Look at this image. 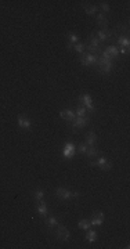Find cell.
<instances>
[{"label":"cell","instance_id":"cell-1","mask_svg":"<svg viewBox=\"0 0 130 249\" xmlns=\"http://www.w3.org/2000/svg\"><path fill=\"white\" fill-rule=\"evenodd\" d=\"M55 195H57L60 199H63V201H68V199H71V198L79 196L80 192L79 191H71V190L64 188V187H58V188L55 190Z\"/></svg>","mask_w":130,"mask_h":249},{"label":"cell","instance_id":"cell-2","mask_svg":"<svg viewBox=\"0 0 130 249\" xmlns=\"http://www.w3.org/2000/svg\"><path fill=\"white\" fill-rule=\"evenodd\" d=\"M80 62L86 67H90V65H97L98 62V55H93L90 53H83L82 57H80Z\"/></svg>","mask_w":130,"mask_h":249},{"label":"cell","instance_id":"cell-3","mask_svg":"<svg viewBox=\"0 0 130 249\" xmlns=\"http://www.w3.org/2000/svg\"><path fill=\"white\" fill-rule=\"evenodd\" d=\"M55 237H57V239H60V241L67 242V241H69V238H71V233L65 226H57Z\"/></svg>","mask_w":130,"mask_h":249},{"label":"cell","instance_id":"cell-4","mask_svg":"<svg viewBox=\"0 0 130 249\" xmlns=\"http://www.w3.org/2000/svg\"><path fill=\"white\" fill-rule=\"evenodd\" d=\"M89 122H90V118H89V116H76V118L72 121V127H73V130L76 131L78 129L85 127Z\"/></svg>","mask_w":130,"mask_h":249},{"label":"cell","instance_id":"cell-5","mask_svg":"<svg viewBox=\"0 0 130 249\" xmlns=\"http://www.w3.org/2000/svg\"><path fill=\"white\" fill-rule=\"evenodd\" d=\"M95 36L98 38V40L100 42H107V40H111L114 36V32L112 30H109L108 28H104V29H100L95 32Z\"/></svg>","mask_w":130,"mask_h":249},{"label":"cell","instance_id":"cell-6","mask_svg":"<svg viewBox=\"0 0 130 249\" xmlns=\"http://www.w3.org/2000/svg\"><path fill=\"white\" fill-rule=\"evenodd\" d=\"M78 101L83 104L86 109L89 111H94V105H93V101H91V97L89 94H83V96H79L78 97Z\"/></svg>","mask_w":130,"mask_h":249},{"label":"cell","instance_id":"cell-7","mask_svg":"<svg viewBox=\"0 0 130 249\" xmlns=\"http://www.w3.org/2000/svg\"><path fill=\"white\" fill-rule=\"evenodd\" d=\"M103 221H104V213L103 212H94L93 213V217H91V220H90V224L91 226H101L103 224Z\"/></svg>","mask_w":130,"mask_h":249},{"label":"cell","instance_id":"cell-8","mask_svg":"<svg viewBox=\"0 0 130 249\" xmlns=\"http://www.w3.org/2000/svg\"><path fill=\"white\" fill-rule=\"evenodd\" d=\"M76 152V147H75V144H72V143H67L64 145V156L65 158H72L73 156V154Z\"/></svg>","mask_w":130,"mask_h":249},{"label":"cell","instance_id":"cell-9","mask_svg":"<svg viewBox=\"0 0 130 249\" xmlns=\"http://www.w3.org/2000/svg\"><path fill=\"white\" fill-rule=\"evenodd\" d=\"M18 126H20L21 129H25V130H29V129L32 127V122H30L28 118H25V116L20 115V116H18Z\"/></svg>","mask_w":130,"mask_h":249},{"label":"cell","instance_id":"cell-10","mask_svg":"<svg viewBox=\"0 0 130 249\" xmlns=\"http://www.w3.org/2000/svg\"><path fill=\"white\" fill-rule=\"evenodd\" d=\"M60 116L63 119H65V121H71L72 122L73 119L76 118V115H75V111H72V109H63L60 112Z\"/></svg>","mask_w":130,"mask_h":249},{"label":"cell","instance_id":"cell-11","mask_svg":"<svg viewBox=\"0 0 130 249\" xmlns=\"http://www.w3.org/2000/svg\"><path fill=\"white\" fill-rule=\"evenodd\" d=\"M104 53L107 55H109L111 58H116L118 55H119V51H118L116 46H108V47L104 50Z\"/></svg>","mask_w":130,"mask_h":249},{"label":"cell","instance_id":"cell-12","mask_svg":"<svg viewBox=\"0 0 130 249\" xmlns=\"http://www.w3.org/2000/svg\"><path fill=\"white\" fill-rule=\"evenodd\" d=\"M95 141H97V136H95L94 131H89L87 134H86V144H87L89 147H93L95 144Z\"/></svg>","mask_w":130,"mask_h":249},{"label":"cell","instance_id":"cell-13","mask_svg":"<svg viewBox=\"0 0 130 249\" xmlns=\"http://www.w3.org/2000/svg\"><path fill=\"white\" fill-rule=\"evenodd\" d=\"M89 46H90L91 48H95V50H100V40H98V38L93 33L90 35V43H89Z\"/></svg>","mask_w":130,"mask_h":249},{"label":"cell","instance_id":"cell-14","mask_svg":"<svg viewBox=\"0 0 130 249\" xmlns=\"http://www.w3.org/2000/svg\"><path fill=\"white\" fill-rule=\"evenodd\" d=\"M118 44H119V47H125V48H129L130 46V40L129 38H126V36H119L118 38Z\"/></svg>","mask_w":130,"mask_h":249},{"label":"cell","instance_id":"cell-15","mask_svg":"<svg viewBox=\"0 0 130 249\" xmlns=\"http://www.w3.org/2000/svg\"><path fill=\"white\" fill-rule=\"evenodd\" d=\"M86 241H89V242H94L95 239H97V231H94V230H86Z\"/></svg>","mask_w":130,"mask_h":249},{"label":"cell","instance_id":"cell-16","mask_svg":"<svg viewBox=\"0 0 130 249\" xmlns=\"http://www.w3.org/2000/svg\"><path fill=\"white\" fill-rule=\"evenodd\" d=\"M97 24L103 26V29H104V28H108V20H107V17H105L104 14H97Z\"/></svg>","mask_w":130,"mask_h":249},{"label":"cell","instance_id":"cell-17","mask_svg":"<svg viewBox=\"0 0 130 249\" xmlns=\"http://www.w3.org/2000/svg\"><path fill=\"white\" fill-rule=\"evenodd\" d=\"M38 212L40 216H47V206L43 201H39V205H38Z\"/></svg>","mask_w":130,"mask_h":249},{"label":"cell","instance_id":"cell-18","mask_svg":"<svg viewBox=\"0 0 130 249\" xmlns=\"http://www.w3.org/2000/svg\"><path fill=\"white\" fill-rule=\"evenodd\" d=\"M43 196H44V190L43 188H36L35 192H33V198L39 202V201H43Z\"/></svg>","mask_w":130,"mask_h":249},{"label":"cell","instance_id":"cell-19","mask_svg":"<svg viewBox=\"0 0 130 249\" xmlns=\"http://www.w3.org/2000/svg\"><path fill=\"white\" fill-rule=\"evenodd\" d=\"M86 155L89 156V159L95 158V156L98 155V150L95 148V147H89V148H87V151H86Z\"/></svg>","mask_w":130,"mask_h":249},{"label":"cell","instance_id":"cell-20","mask_svg":"<svg viewBox=\"0 0 130 249\" xmlns=\"http://www.w3.org/2000/svg\"><path fill=\"white\" fill-rule=\"evenodd\" d=\"M73 50H75L76 53L83 54L86 51V44H85V43H79V42L75 43V44H73Z\"/></svg>","mask_w":130,"mask_h":249},{"label":"cell","instance_id":"cell-21","mask_svg":"<svg viewBox=\"0 0 130 249\" xmlns=\"http://www.w3.org/2000/svg\"><path fill=\"white\" fill-rule=\"evenodd\" d=\"M78 226H79V228H82V230H89L91 224H90V220L89 219H83L78 223Z\"/></svg>","mask_w":130,"mask_h":249},{"label":"cell","instance_id":"cell-22","mask_svg":"<svg viewBox=\"0 0 130 249\" xmlns=\"http://www.w3.org/2000/svg\"><path fill=\"white\" fill-rule=\"evenodd\" d=\"M97 10H98L97 6H85V11L87 15H94L97 13Z\"/></svg>","mask_w":130,"mask_h":249},{"label":"cell","instance_id":"cell-23","mask_svg":"<svg viewBox=\"0 0 130 249\" xmlns=\"http://www.w3.org/2000/svg\"><path fill=\"white\" fill-rule=\"evenodd\" d=\"M67 39L69 40L71 44H75V43L79 42V36L76 35V33H73V32H72V33H68V35H67Z\"/></svg>","mask_w":130,"mask_h":249},{"label":"cell","instance_id":"cell-24","mask_svg":"<svg viewBox=\"0 0 130 249\" xmlns=\"http://www.w3.org/2000/svg\"><path fill=\"white\" fill-rule=\"evenodd\" d=\"M47 226L50 227V228H54V227H57V226H58V220L55 219L54 216L49 217V219H47Z\"/></svg>","mask_w":130,"mask_h":249},{"label":"cell","instance_id":"cell-25","mask_svg":"<svg viewBox=\"0 0 130 249\" xmlns=\"http://www.w3.org/2000/svg\"><path fill=\"white\" fill-rule=\"evenodd\" d=\"M87 148H89V145L86 143H80L78 147H76V150L80 152V154H86V151H87Z\"/></svg>","mask_w":130,"mask_h":249},{"label":"cell","instance_id":"cell-26","mask_svg":"<svg viewBox=\"0 0 130 249\" xmlns=\"http://www.w3.org/2000/svg\"><path fill=\"white\" fill-rule=\"evenodd\" d=\"M75 115L76 116H86V108L85 107H78V108L75 109Z\"/></svg>","mask_w":130,"mask_h":249},{"label":"cell","instance_id":"cell-27","mask_svg":"<svg viewBox=\"0 0 130 249\" xmlns=\"http://www.w3.org/2000/svg\"><path fill=\"white\" fill-rule=\"evenodd\" d=\"M95 162V166H98V168H101L105 162H107V158H104V156H101V158H98L97 161H94Z\"/></svg>","mask_w":130,"mask_h":249},{"label":"cell","instance_id":"cell-28","mask_svg":"<svg viewBox=\"0 0 130 249\" xmlns=\"http://www.w3.org/2000/svg\"><path fill=\"white\" fill-rule=\"evenodd\" d=\"M100 7H101V10H103L104 11V13H108V11H109L111 10V7H109V4H108V3H101V4H100Z\"/></svg>","mask_w":130,"mask_h":249},{"label":"cell","instance_id":"cell-29","mask_svg":"<svg viewBox=\"0 0 130 249\" xmlns=\"http://www.w3.org/2000/svg\"><path fill=\"white\" fill-rule=\"evenodd\" d=\"M100 169H103V170H111V169H112V164H111V162H105Z\"/></svg>","mask_w":130,"mask_h":249},{"label":"cell","instance_id":"cell-30","mask_svg":"<svg viewBox=\"0 0 130 249\" xmlns=\"http://www.w3.org/2000/svg\"><path fill=\"white\" fill-rule=\"evenodd\" d=\"M118 51H119V54H129V48H125V47H119Z\"/></svg>","mask_w":130,"mask_h":249}]
</instances>
